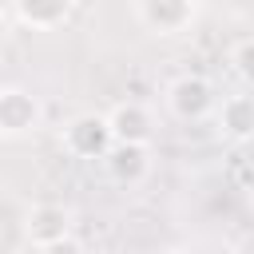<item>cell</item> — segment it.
<instances>
[{
    "mask_svg": "<svg viewBox=\"0 0 254 254\" xmlns=\"http://www.w3.org/2000/svg\"><path fill=\"white\" fill-rule=\"evenodd\" d=\"M163 103H167V111H171L175 119H183V123H198V119H206V115L218 107V95H214V83H210L206 75H198V71H183V75H175V79L167 83Z\"/></svg>",
    "mask_w": 254,
    "mask_h": 254,
    "instance_id": "obj_1",
    "label": "cell"
},
{
    "mask_svg": "<svg viewBox=\"0 0 254 254\" xmlns=\"http://www.w3.org/2000/svg\"><path fill=\"white\" fill-rule=\"evenodd\" d=\"M60 147L71 155V159H103L111 151V127H107V115L99 111H83L75 119L64 123L60 131Z\"/></svg>",
    "mask_w": 254,
    "mask_h": 254,
    "instance_id": "obj_2",
    "label": "cell"
},
{
    "mask_svg": "<svg viewBox=\"0 0 254 254\" xmlns=\"http://www.w3.org/2000/svg\"><path fill=\"white\" fill-rule=\"evenodd\" d=\"M44 107L32 91L24 87H0V139H24L40 131Z\"/></svg>",
    "mask_w": 254,
    "mask_h": 254,
    "instance_id": "obj_3",
    "label": "cell"
},
{
    "mask_svg": "<svg viewBox=\"0 0 254 254\" xmlns=\"http://www.w3.org/2000/svg\"><path fill=\"white\" fill-rule=\"evenodd\" d=\"M107 127H111V143H131V147H151L155 139V115L147 103L139 99H123L107 111Z\"/></svg>",
    "mask_w": 254,
    "mask_h": 254,
    "instance_id": "obj_4",
    "label": "cell"
},
{
    "mask_svg": "<svg viewBox=\"0 0 254 254\" xmlns=\"http://www.w3.org/2000/svg\"><path fill=\"white\" fill-rule=\"evenodd\" d=\"M107 179L115 187H139L151 179L155 171V159H151V147H131V143H111V151L99 159Z\"/></svg>",
    "mask_w": 254,
    "mask_h": 254,
    "instance_id": "obj_5",
    "label": "cell"
},
{
    "mask_svg": "<svg viewBox=\"0 0 254 254\" xmlns=\"http://www.w3.org/2000/svg\"><path fill=\"white\" fill-rule=\"evenodd\" d=\"M24 234H28V242L36 250L52 246V242L71 234V210L64 202H36L28 210V218H24Z\"/></svg>",
    "mask_w": 254,
    "mask_h": 254,
    "instance_id": "obj_6",
    "label": "cell"
},
{
    "mask_svg": "<svg viewBox=\"0 0 254 254\" xmlns=\"http://www.w3.org/2000/svg\"><path fill=\"white\" fill-rule=\"evenodd\" d=\"M135 16H139L143 28H151L155 36H175V32L190 28V20H194V0H135Z\"/></svg>",
    "mask_w": 254,
    "mask_h": 254,
    "instance_id": "obj_7",
    "label": "cell"
},
{
    "mask_svg": "<svg viewBox=\"0 0 254 254\" xmlns=\"http://www.w3.org/2000/svg\"><path fill=\"white\" fill-rule=\"evenodd\" d=\"M214 115H218V131H222V139H230V143H254V91H234V95H226L218 107H214Z\"/></svg>",
    "mask_w": 254,
    "mask_h": 254,
    "instance_id": "obj_8",
    "label": "cell"
},
{
    "mask_svg": "<svg viewBox=\"0 0 254 254\" xmlns=\"http://www.w3.org/2000/svg\"><path fill=\"white\" fill-rule=\"evenodd\" d=\"M12 8H16V16H20L24 28H32V32H56V28L67 24L75 0H12Z\"/></svg>",
    "mask_w": 254,
    "mask_h": 254,
    "instance_id": "obj_9",
    "label": "cell"
},
{
    "mask_svg": "<svg viewBox=\"0 0 254 254\" xmlns=\"http://www.w3.org/2000/svg\"><path fill=\"white\" fill-rule=\"evenodd\" d=\"M230 67H234V75L254 91V36L234 40V48H230Z\"/></svg>",
    "mask_w": 254,
    "mask_h": 254,
    "instance_id": "obj_10",
    "label": "cell"
},
{
    "mask_svg": "<svg viewBox=\"0 0 254 254\" xmlns=\"http://www.w3.org/2000/svg\"><path fill=\"white\" fill-rule=\"evenodd\" d=\"M40 254H87V250H83V242H79L75 234H67V238H60V242H52V246H44Z\"/></svg>",
    "mask_w": 254,
    "mask_h": 254,
    "instance_id": "obj_11",
    "label": "cell"
},
{
    "mask_svg": "<svg viewBox=\"0 0 254 254\" xmlns=\"http://www.w3.org/2000/svg\"><path fill=\"white\" fill-rule=\"evenodd\" d=\"M159 254H194V250H187V246H167V250H159Z\"/></svg>",
    "mask_w": 254,
    "mask_h": 254,
    "instance_id": "obj_12",
    "label": "cell"
},
{
    "mask_svg": "<svg viewBox=\"0 0 254 254\" xmlns=\"http://www.w3.org/2000/svg\"><path fill=\"white\" fill-rule=\"evenodd\" d=\"M4 40H8V24H4V16H0V48H4Z\"/></svg>",
    "mask_w": 254,
    "mask_h": 254,
    "instance_id": "obj_13",
    "label": "cell"
},
{
    "mask_svg": "<svg viewBox=\"0 0 254 254\" xmlns=\"http://www.w3.org/2000/svg\"><path fill=\"white\" fill-rule=\"evenodd\" d=\"M250 214H254V190H250Z\"/></svg>",
    "mask_w": 254,
    "mask_h": 254,
    "instance_id": "obj_14",
    "label": "cell"
}]
</instances>
